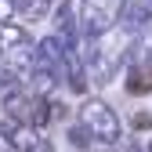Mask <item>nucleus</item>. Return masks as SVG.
<instances>
[{
    "label": "nucleus",
    "mask_w": 152,
    "mask_h": 152,
    "mask_svg": "<svg viewBox=\"0 0 152 152\" xmlns=\"http://www.w3.org/2000/svg\"><path fill=\"white\" fill-rule=\"evenodd\" d=\"M152 91V58H134L127 72V94H148Z\"/></svg>",
    "instance_id": "obj_6"
},
{
    "label": "nucleus",
    "mask_w": 152,
    "mask_h": 152,
    "mask_svg": "<svg viewBox=\"0 0 152 152\" xmlns=\"http://www.w3.org/2000/svg\"><path fill=\"white\" fill-rule=\"evenodd\" d=\"M0 54L18 69H33V54H36V44L29 40V33L26 29H18V26H0Z\"/></svg>",
    "instance_id": "obj_4"
},
{
    "label": "nucleus",
    "mask_w": 152,
    "mask_h": 152,
    "mask_svg": "<svg viewBox=\"0 0 152 152\" xmlns=\"http://www.w3.org/2000/svg\"><path fill=\"white\" fill-rule=\"evenodd\" d=\"M130 123H134L138 130H148V127H152V116H148V112H138V116L130 120Z\"/></svg>",
    "instance_id": "obj_11"
},
{
    "label": "nucleus",
    "mask_w": 152,
    "mask_h": 152,
    "mask_svg": "<svg viewBox=\"0 0 152 152\" xmlns=\"http://www.w3.org/2000/svg\"><path fill=\"white\" fill-rule=\"evenodd\" d=\"M112 148H116V152H141L138 145H130V148H120V145H112Z\"/></svg>",
    "instance_id": "obj_14"
},
{
    "label": "nucleus",
    "mask_w": 152,
    "mask_h": 152,
    "mask_svg": "<svg viewBox=\"0 0 152 152\" xmlns=\"http://www.w3.org/2000/svg\"><path fill=\"white\" fill-rule=\"evenodd\" d=\"M18 18V4L15 0H0V26H11Z\"/></svg>",
    "instance_id": "obj_10"
},
{
    "label": "nucleus",
    "mask_w": 152,
    "mask_h": 152,
    "mask_svg": "<svg viewBox=\"0 0 152 152\" xmlns=\"http://www.w3.org/2000/svg\"><path fill=\"white\" fill-rule=\"evenodd\" d=\"M0 127H4L7 130V141H11V148L15 152H33L36 148V138H40V130H33L29 123H0Z\"/></svg>",
    "instance_id": "obj_8"
},
{
    "label": "nucleus",
    "mask_w": 152,
    "mask_h": 152,
    "mask_svg": "<svg viewBox=\"0 0 152 152\" xmlns=\"http://www.w3.org/2000/svg\"><path fill=\"white\" fill-rule=\"evenodd\" d=\"M91 141H94V138H91V130H87L83 123H72V127H69V145H72V148H91Z\"/></svg>",
    "instance_id": "obj_9"
},
{
    "label": "nucleus",
    "mask_w": 152,
    "mask_h": 152,
    "mask_svg": "<svg viewBox=\"0 0 152 152\" xmlns=\"http://www.w3.org/2000/svg\"><path fill=\"white\" fill-rule=\"evenodd\" d=\"M148 152H152V145H148Z\"/></svg>",
    "instance_id": "obj_15"
},
{
    "label": "nucleus",
    "mask_w": 152,
    "mask_h": 152,
    "mask_svg": "<svg viewBox=\"0 0 152 152\" xmlns=\"http://www.w3.org/2000/svg\"><path fill=\"white\" fill-rule=\"evenodd\" d=\"M120 15H123V0H83L80 29H83L87 40H98L112 26H120Z\"/></svg>",
    "instance_id": "obj_3"
},
{
    "label": "nucleus",
    "mask_w": 152,
    "mask_h": 152,
    "mask_svg": "<svg viewBox=\"0 0 152 152\" xmlns=\"http://www.w3.org/2000/svg\"><path fill=\"white\" fill-rule=\"evenodd\" d=\"M33 152H54V148H51L47 138H36V148H33Z\"/></svg>",
    "instance_id": "obj_13"
},
{
    "label": "nucleus",
    "mask_w": 152,
    "mask_h": 152,
    "mask_svg": "<svg viewBox=\"0 0 152 152\" xmlns=\"http://www.w3.org/2000/svg\"><path fill=\"white\" fill-rule=\"evenodd\" d=\"M33 105H36V94H29V91H15V94L4 98V109H7L11 123H29Z\"/></svg>",
    "instance_id": "obj_7"
},
{
    "label": "nucleus",
    "mask_w": 152,
    "mask_h": 152,
    "mask_svg": "<svg viewBox=\"0 0 152 152\" xmlns=\"http://www.w3.org/2000/svg\"><path fill=\"white\" fill-rule=\"evenodd\" d=\"M0 152H15L11 141H7V130H4V127H0Z\"/></svg>",
    "instance_id": "obj_12"
},
{
    "label": "nucleus",
    "mask_w": 152,
    "mask_h": 152,
    "mask_svg": "<svg viewBox=\"0 0 152 152\" xmlns=\"http://www.w3.org/2000/svg\"><path fill=\"white\" fill-rule=\"evenodd\" d=\"M127 51H134V33H130L127 26H112L105 36L91 40V51H87V69H91V76L105 83L109 76L123 65Z\"/></svg>",
    "instance_id": "obj_1"
},
{
    "label": "nucleus",
    "mask_w": 152,
    "mask_h": 152,
    "mask_svg": "<svg viewBox=\"0 0 152 152\" xmlns=\"http://www.w3.org/2000/svg\"><path fill=\"white\" fill-rule=\"evenodd\" d=\"M152 22V0H123V15H120V26H127L130 33H138Z\"/></svg>",
    "instance_id": "obj_5"
},
{
    "label": "nucleus",
    "mask_w": 152,
    "mask_h": 152,
    "mask_svg": "<svg viewBox=\"0 0 152 152\" xmlns=\"http://www.w3.org/2000/svg\"><path fill=\"white\" fill-rule=\"evenodd\" d=\"M80 123L91 130V138L94 141H102V145H120V116L112 112L102 98H87L83 109H80Z\"/></svg>",
    "instance_id": "obj_2"
}]
</instances>
